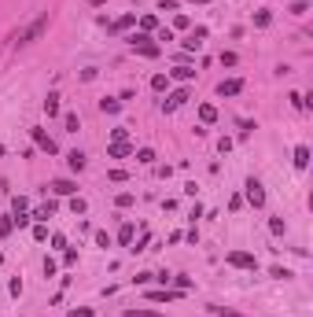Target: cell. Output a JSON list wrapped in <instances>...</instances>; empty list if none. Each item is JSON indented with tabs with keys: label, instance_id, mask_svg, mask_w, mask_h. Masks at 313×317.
I'll list each match as a JSON object with an SVG mask.
<instances>
[{
	"label": "cell",
	"instance_id": "cell-27",
	"mask_svg": "<svg viewBox=\"0 0 313 317\" xmlns=\"http://www.w3.org/2000/svg\"><path fill=\"white\" fill-rule=\"evenodd\" d=\"M306 11H310L306 0H295V4H291V15H306Z\"/></svg>",
	"mask_w": 313,
	"mask_h": 317
},
{
	"label": "cell",
	"instance_id": "cell-36",
	"mask_svg": "<svg viewBox=\"0 0 313 317\" xmlns=\"http://www.w3.org/2000/svg\"><path fill=\"white\" fill-rule=\"evenodd\" d=\"M288 100H291V107H299V111H302V107H306V100H302V96H299V92H291V96H288Z\"/></svg>",
	"mask_w": 313,
	"mask_h": 317
},
{
	"label": "cell",
	"instance_id": "cell-37",
	"mask_svg": "<svg viewBox=\"0 0 313 317\" xmlns=\"http://www.w3.org/2000/svg\"><path fill=\"white\" fill-rule=\"evenodd\" d=\"M173 26H177V30H188V15L181 11V15H177V18H173Z\"/></svg>",
	"mask_w": 313,
	"mask_h": 317
},
{
	"label": "cell",
	"instance_id": "cell-30",
	"mask_svg": "<svg viewBox=\"0 0 313 317\" xmlns=\"http://www.w3.org/2000/svg\"><path fill=\"white\" fill-rule=\"evenodd\" d=\"M115 203H118V207H122V210H126V207H133V192H122V195H118V199H115Z\"/></svg>",
	"mask_w": 313,
	"mask_h": 317
},
{
	"label": "cell",
	"instance_id": "cell-2",
	"mask_svg": "<svg viewBox=\"0 0 313 317\" xmlns=\"http://www.w3.org/2000/svg\"><path fill=\"white\" fill-rule=\"evenodd\" d=\"M129 48L140 52V55H148V59H155V55H158V44L151 41L148 33H133V37H129Z\"/></svg>",
	"mask_w": 313,
	"mask_h": 317
},
{
	"label": "cell",
	"instance_id": "cell-14",
	"mask_svg": "<svg viewBox=\"0 0 313 317\" xmlns=\"http://www.w3.org/2000/svg\"><path fill=\"white\" fill-rule=\"evenodd\" d=\"M169 78H177V81H192V78H195V70L181 63V67H173V70H169Z\"/></svg>",
	"mask_w": 313,
	"mask_h": 317
},
{
	"label": "cell",
	"instance_id": "cell-15",
	"mask_svg": "<svg viewBox=\"0 0 313 317\" xmlns=\"http://www.w3.org/2000/svg\"><path fill=\"white\" fill-rule=\"evenodd\" d=\"M199 118H203V126L217 122V107H214V104H203V107H199Z\"/></svg>",
	"mask_w": 313,
	"mask_h": 317
},
{
	"label": "cell",
	"instance_id": "cell-13",
	"mask_svg": "<svg viewBox=\"0 0 313 317\" xmlns=\"http://www.w3.org/2000/svg\"><path fill=\"white\" fill-rule=\"evenodd\" d=\"M100 111H103V115H118V111H122V100L103 96V100H100Z\"/></svg>",
	"mask_w": 313,
	"mask_h": 317
},
{
	"label": "cell",
	"instance_id": "cell-12",
	"mask_svg": "<svg viewBox=\"0 0 313 317\" xmlns=\"http://www.w3.org/2000/svg\"><path fill=\"white\" fill-rule=\"evenodd\" d=\"M306 166H310V148L299 144V148H295V170H306Z\"/></svg>",
	"mask_w": 313,
	"mask_h": 317
},
{
	"label": "cell",
	"instance_id": "cell-1",
	"mask_svg": "<svg viewBox=\"0 0 313 317\" xmlns=\"http://www.w3.org/2000/svg\"><path fill=\"white\" fill-rule=\"evenodd\" d=\"M44 30H48V11H44V15H37L33 22H30V26H26L22 33L15 37V44H18V48H22V44H30V41H37V37H41Z\"/></svg>",
	"mask_w": 313,
	"mask_h": 317
},
{
	"label": "cell",
	"instance_id": "cell-28",
	"mask_svg": "<svg viewBox=\"0 0 313 317\" xmlns=\"http://www.w3.org/2000/svg\"><path fill=\"white\" fill-rule=\"evenodd\" d=\"M33 240H37V244H44V240H48V229H44V225H33Z\"/></svg>",
	"mask_w": 313,
	"mask_h": 317
},
{
	"label": "cell",
	"instance_id": "cell-4",
	"mask_svg": "<svg viewBox=\"0 0 313 317\" xmlns=\"http://www.w3.org/2000/svg\"><path fill=\"white\" fill-rule=\"evenodd\" d=\"M30 137H33V144L41 148V152H48V155H55V152H59V148H55V141H52L48 133H44V129H30Z\"/></svg>",
	"mask_w": 313,
	"mask_h": 317
},
{
	"label": "cell",
	"instance_id": "cell-40",
	"mask_svg": "<svg viewBox=\"0 0 313 317\" xmlns=\"http://www.w3.org/2000/svg\"><path fill=\"white\" fill-rule=\"evenodd\" d=\"M66 317H92V310H89V306H81V310H70Z\"/></svg>",
	"mask_w": 313,
	"mask_h": 317
},
{
	"label": "cell",
	"instance_id": "cell-34",
	"mask_svg": "<svg viewBox=\"0 0 313 317\" xmlns=\"http://www.w3.org/2000/svg\"><path fill=\"white\" fill-rule=\"evenodd\" d=\"M11 229H15V225H11V218H0V236H7Z\"/></svg>",
	"mask_w": 313,
	"mask_h": 317
},
{
	"label": "cell",
	"instance_id": "cell-11",
	"mask_svg": "<svg viewBox=\"0 0 313 317\" xmlns=\"http://www.w3.org/2000/svg\"><path fill=\"white\" fill-rule=\"evenodd\" d=\"M148 299H151V303H173V299H177V292H169V288H158V292H148Z\"/></svg>",
	"mask_w": 313,
	"mask_h": 317
},
{
	"label": "cell",
	"instance_id": "cell-23",
	"mask_svg": "<svg viewBox=\"0 0 313 317\" xmlns=\"http://www.w3.org/2000/svg\"><path fill=\"white\" fill-rule=\"evenodd\" d=\"M122 317H162V314H155V310H126Z\"/></svg>",
	"mask_w": 313,
	"mask_h": 317
},
{
	"label": "cell",
	"instance_id": "cell-22",
	"mask_svg": "<svg viewBox=\"0 0 313 317\" xmlns=\"http://www.w3.org/2000/svg\"><path fill=\"white\" fill-rule=\"evenodd\" d=\"M137 162H155V152H151V148H140V152H137Z\"/></svg>",
	"mask_w": 313,
	"mask_h": 317
},
{
	"label": "cell",
	"instance_id": "cell-17",
	"mask_svg": "<svg viewBox=\"0 0 313 317\" xmlns=\"http://www.w3.org/2000/svg\"><path fill=\"white\" fill-rule=\"evenodd\" d=\"M66 162H70V170H85V152H70V155H66Z\"/></svg>",
	"mask_w": 313,
	"mask_h": 317
},
{
	"label": "cell",
	"instance_id": "cell-24",
	"mask_svg": "<svg viewBox=\"0 0 313 317\" xmlns=\"http://www.w3.org/2000/svg\"><path fill=\"white\" fill-rule=\"evenodd\" d=\"M269 22H273V15H269V11H258V15H254V26H262V30H265Z\"/></svg>",
	"mask_w": 313,
	"mask_h": 317
},
{
	"label": "cell",
	"instance_id": "cell-29",
	"mask_svg": "<svg viewBox=\"0 0 313 317\" xmlns=\"http://www.w3.org/2000/svg\"><path fill=\"white\" fill-rule=\"evenodd\" d=\"M151 281H155V273H137V277H133V284H140V288L151 284Z\"/></svg>",
	"mask_w": 313,
	"mask_h": 317
},
{
	"label": "cell",
	"instance_id": "cell-25",
	"mask_svg": "<svg viewBox=\"0 0 313 317\" xmlns=\"http://www.w3.org/2000/svg\"><path fill=\"white\" fill-rule=\"evenodd\" d=\"M111 141H129V129H126V126H118V129H111Z\"/></svg>",
	"mask_w": 313,
	"mask_h": 317
},
{
	"label": "cell",
	"instance_id": "cell-35",
	"mask_svg": "<svg viewBox=\"0 0 313 317\" xmlns=\"http://www.w3.org/2000/svg\"><path fill=\"white\" fill-rule=\"evenodd\" d=\"M140 26H144V30H155L158 22H155V15H144V18H140Z\"/></svg>",
	"mask_w": 313,
	"mask_h": 317
},
{
	"label": "cell",
	"instance_id": "cell-5",
	"mask_svg": "<svg viewBox=\"0 0 313 317\" xmlns=\"http://www.w3.org/2000/svg\"><path fill=\"white\" fill-rule=\"evenodd\" d=\"M188 89H177V92H169V100H162V111H177V107H184L188 104Z\"/></svg>",
	"mask_w": 313,
	"mask_h": 317
},
{
	"label": "cell",
	"instance_id": "cell-18",
	"mask_svg": "<svg viewBox=\"0 0 313 317\" xmlns=\"http://www.w3.org/2000/svg\"><path fill=\"white\" fill-rule=\"evenodd\" d=\"M118 244H122V247H129V244H133V221H126V225L118 229Z\"/></svg>",
	"mask_w": 313,
	"mask_h": 317
},
{
	"label": "cell",
	"instance_id": "cell-31",
	"mask_svg": "<svg viewBox=\"0 0 313 317\" xmlns=\"http://www.w3.org/2000/svg\"><path fill=\"white\" fill-rule=\"evenodd\" d=\"M210 314H217V317H240L236 310H225V306H210Z\"/></svg>",
	"mask_w": 313,
	"mask_h": 317
},
{
	"label": "cell",
	"instance_id": "cell-6",
	"mask_svg": "<svg viewBox=\"0 0 313 317\" xmlns=\"http://www.w3.org/2000/svg\"><path fill=\"white\" fill-rule=\"evenodd\" d=\"M229 266H236V269H254L258 262H254V255H247V251H232V255H229Z\"/></svg>",
	"mask_w": 313,
	"mask_h": 317
},
{
	"label": "cell",
	"instance_id": "cell-20",
	"mask_svg": "<svg viewBox=\"0 0 313 317\" xmlns=\"http://www.w3.org/2000/svg\"><path fill=\"white\" fill-rule=\"evenodd\" d=\"M70 210L74 214H85V210H89V203H85L81 195H70Z\"/></svg>",
	"mask_w": 313,
	"mask_h": 317
},
{
	"label": "cell",
	"instance_id": "cell-38",
	"mask_svg": "<svg viewBox=\"0 0 313 317\" xmlns=\"http://www.w3.org/2000/svg\"><path fill=\"white\" fill-rule=\"evenodd\" d=\"M221 63L225 67H236V52H221Z\"/></svg>",
	"mask_w": 313,
	"mask_h": 317
},
{
	"label": "cell",
	"instance_id": "cell-26",
	"mask_svg": "<svg viewBox=\"0 0 313 317\" xmlns=\"http://www.w3.org/2000/svg\"><path fill=\"white\" fill-rule=\"evenodd\" d=\"M30 221H33L30 214H15V218H11V225H18V229H26V225H30Z\"/></svg>",
	"mask_w": 313,
	"mask_h": 317
},
{
	"label": "cell",
	"instance_id": "cell-8",
	"mask_svg": "<svg viewBox=\"0 0 313 317\" xmlns=\"http://www.w3.org/2000/svg\"><path fill=\"white\" fill-rule=\"evenodd\" d=\"M240 92H243V81L240 78H229V81L217 85V96H240Z\"/></svg>",
	"mask_w": 313,
	"mask_h": 317
},
{
	"label": "cell",
	"instance_id": "cell-19",
	"mask_svg": "<svg viewBox=\"0 0 313 317\" xmlns=\"http://www.w3.org/2000/svg\"><path fill=\"white\" fill-rule=\"evenodd\" d=\"M151 89H155V92H166L169 89V74H155V78H151Z\"/></svg>",
	"mask_w": 313,
	"mask_h": 317
},
{
	"label": "cell",
	"instance_id": "cell-9",
	"mask_svg": "<svg viewBox=\"0 0 313 317\" xmlns=\"http://www.w3.org/2000/svg\"><path fill=\"white\" fill-rule=\"evenodd\" d=\"M48 188H52L55 195H74V192H78V184H74V181H63V177H59V181H52Z\"/></svg>",
	"mask_w": 313,
	"mask_h": 317
},
{
	"label": "cell",
	"instance_id": "cell-43",
	"mask_svg": "<svg viewBox=\"0 0 313 317\" xmlns=\"http://www.w3.org/2000/svg\"><path fill=\"white\" fill-rule=\"evenodd\" d=\"M0 155H4V144H0Z\"/></svg>",
	"mask_w": 313,
	"mask_h": 317
},
{
	"label": "cell",
	"instance_id": "cell-42",
	"mask_svg": "<svg viewBox=\"0 0 313 317\" xmlns=\"http://www.w3.org/2000/svg\"><path fill=\"white\" fill-rule=\"evenodd\" d=\"M92 4H103V0H92Z\"/></svg>",
	"mask_w": 313,
	"mask_h": 317
},
{
	"label": "cell",
	"instance_id": "cell-7",
	"mask_svg": "<svg viewBox=\"0 0 313 317\" xmlns=\"http://www.w3.org/2000/svg\"><path fill=\"white\" fill-rule=\"evenodd\" d=\"M107 155H111V158H129V155H133V144H129V141H111V144H107Z\"/></svg>",
	"mask_w": 313,
	"mask_h": 317
},
{
	"label": "cell",
	"instance_id": "cell-41",
	"mask_svg": "<svg viewBox=\"0 0 313 317\" xmlns=\"http://www.w3.org/2000/svg\"><path fill=\"white\" fill-rule=\"evenodd\" d=\"M188 4H206V0H188Z\"/></svg>",
	"mask_w": 313,
	"mask_h": 317
},
{
	"label": "cell",
	"instance_id": "cell-3",
	"mask_svg": "<svg viewBox=\"0 0 313 317\" xmlns=\"http://www.w3.org/2000/svg\"><path fill=\"white\" fill-rule=\"evenodd\" d=\"M243 188H247L243 195H247V203H251V207H265V188H262V181H258V177H247V184H243Z\"/></svg>",
	"mask_w": 313,
	"mask_h": 317
},
{
	"label": "cell",
	"instance_id": "cell-32",
	"mask_svg": "<svg viewBox=\"0 0 313 317\" xmlns=\"http://www.w3.org/2000/svg\"><path fill=\"white\" fill-rule=\"evenodd\" d=\"M63 122H66V129H70V133H78V126H81V122H78V115H66Z\"/></svg>",
	"mask_w": 313,
	"mask_h": 317
},
{
	"label": "cell",
	"instance_id": "cell-39",
	"mask_svg": "<svg viewBox=\"0 0 313 317\" xmlns=\"http://www.w3.org/2000/svg\"><path fill=\"white\" fill-rule=\"evenodd\" d=\"M240 207H243V195H232V199H229V210L236 214V210H240Z\"/></svg>",
	"mask_w": 313,
	"mask_h": 317
},
{
	"label": "cell",
	"instance_id": "cell-21",
	"mask_svg": "<svg viewBox=\"0 0 313 317\" xmlns=\"http://www.w3.org/2000/svg\"><path fill=\"white\" fill-rule=\"evenodd\" d=\"M269 232H273V236H284V232H288V225H284V218H273V221H269Z\"/></svg>",
	"mask_w": 313,
	"mask_h": 317
},
{
	"label": "cell",
	"instance_id": "cell-16",
	"mask_svg": "<svg viewBox=\"0 0 313 317\" xmlns=\"http://www.w3.org/2000/svg\"><path fill=\"white\" fill-rule=\"evenodd\" d=\"M133 22H137V15H122L118 22H111V33H122V30H129Z\"/></svg>",
	"mask_w": 313,
	"mask_h": 317
},
{
	"label": "cell",
	"instance_id": "cell-33",
	"mask_svg": "<svg viewBox=\"0 0 313 317\" xmlns=\"http://www.w3.org/2000/svg\"><path fill=\"white\" fill-rule=\"evenodd\" d=\"M11 207H15V214H22V210H26V195H15Z\"/></svg>",
	"mask_w": 313,
	"mask_h": 317
},
{
	"label": "cell",
	"instance_id": "cell-10",
	"mask_svg": "<svg viewBox=\"0 0 313 317\" xmlns=\"http://www.w3.org/2000/svg\"><path fill=\"white\" fill-rule=\"evenodd\" d=\"M44 115L48 118L59 115V92H48V96H44Z\"/></svg>",
	"mask_w": 313,
	"mask_h": 317
}]
</instances>
